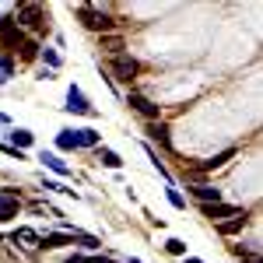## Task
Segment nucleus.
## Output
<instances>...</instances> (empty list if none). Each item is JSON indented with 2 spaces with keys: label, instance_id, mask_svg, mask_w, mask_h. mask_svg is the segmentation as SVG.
Listing matches in <instances>:
<instances>
[{
  "label": "nucleus",
  "instance_id": "27",
  "mask_svg": "<svg viewBox=\"0 0 263 263\" xmlns=\"http://www.w3.org/2000/svg\"><path fill=\"white\" fill-rule=\"evenodd\" d=\"M35 49H39L35 42H25V60H32V57H35Z\"/></svg>",
  "mask_w": 263,
  "mask_h": 263
},
{
  "label": "nucleus",
  "instance_id": "12",
  "mask_svg": "<svg viewBox=\"0 0 263 263\" xmlns=\"http://www.w3.org/2000/svg\"><path fill=\"white\" fill-rule=\"evenodd\" d=\"M39 162H46V168H53L57 176H70V165L63 162L60 155H53V151H42V155H39Z\"/></svg>",
  "mask_w": 263,
  "mask_h": 263
},
{
  "label": "nucleus",
  "instance_id": "1",
  "mask_svg": "<svg viewBox=\"0 0 263 263\" xmlns=\"http://www.w3.org/2000/svg\"><path fill=\"white\" fill-rule=\"evenodd\" d=\"M78 18H81V25L91 28V32H112V28H116V18H112L109 11H102V7H91V4H81V7H78Z\"/></svg>",
  "mask_w": 263,
  "mask_h": 263
},
{
  "label": "nucleus",
  "instance_id": "5",
  "mask_svg": "<svg viewBox=\"0 0 263 263\" xmlns=\"http://www.w3.org/2000/svg\"><path fill=\"white\" fill-rule=\"evenodd\" d=\"M126 105H130L134 112H141V116H144L147 123H155V120H158V105H155V102L147 99V95L134 91V88H130V95H126Z\"/></svg>",
  "mask_w": 263,
  "mask_h": 263
},
{
  "label": "nucleus",
  "instance_id": "29",
  "mask_svg": "<svg viewBox=\"0 0 263 263\" xmlns=\"http://www.w3.org/2000/svg\"><path fill=\"white\" fill-rule=\"evenodd\" d=\"M130 263H141V260H130Z\"/></svg>",
  "mask_w": 263,
  "mask_h": 263
},
{
  "label": "nucleus",
  "instance_id": "7",
  "mask_svg": "<svg viewBox=\"0 0 263 263\" xmlns=\"http://www.w3.org/2000/svg\"><path fill=\"white\" fill-rule=\"evenodd\" d=\"M74 137V147H102V134L91 130V126H81V130H70Z\"/></svg>",
  "mask_w": 263,
  "mask_h": 263
},
{
  "label": "nucleus",
  "instance_id": "16",
  "mask_svg": "<svg viewBox=\"0 0 263 263\" xmlns=\"http://www.w3.org/2000/svg\"><path fill=\"white\" fill-rule=\"evenodd\" d=\"M18 207L21 203L14 200V197H0V221H11V218L18 214Z\"/></svg>",
  "mask_w": 263,
  "mask_h": 263
},
{
  "label": "nucleus",
  "instance_id": "11",
  "mask_svg": "<svg viewBox=\"0 0 263 263\" xmlns=\"http://www.w3.org/2000/svg\"><path fill=\"white\" fill-rule=\"evenodd\" d=\"M32 141H35V134H32V130H25V126H14V130H11V147H14V151L32 147Z\"/></svg>",
  "mask_w": 263,
  "mask_h": 263
},
{
  "label": "nucleus",
  "instance_id": "15",
  "mask_svg": "<svg viewBox=\"0 0 263 263\" xmlns=\"http://www.w3.org/2000/svg\"><path fill=\"white\" fill-rule=\"evenodd\" d=\"M95 151H99V162L105 165V168H120V165H123V158L112 151V147H95Z\"/></svg>",
  "mask_w": 263,
  "mask_h": 263
},
{
  "label": "nucleus",
  "instance_id": "18",
  "mask_svg": "<svg viewBox=\"0 0 263 263\" xmlns=\"http://www.w3.org/2000/svg\"><path fill=\"white\" fill-rule=\"evenodd\" d=\"M144 151H147V158H151V165H155V172H158V176H162L165 182H172V176H168V168H165V162H158V155H155V147L147 144Z\"/></svg>",
  "mask_w": 263,
  "mask_h": 263
},
{
  "label": "nucleus",
  "instance_id": "28",
  "mask_svg": "<svg viewBox=\"0 0 263 263\" xmlns=\"http://www.w3.org/2000/svg\"><path fill=\"white\" fill-rule=\"evenodd\" d=\"M182 263H203V260H197V256H182Z\"/></svg>",
  "mask_w": 263,
  "mask_h": 263
},
{
  "label": "nucleus",
  "instance_id": "4",
  "mask_svg": "<svg viewBox=\"0 0 263 263\" xmlns=\"http://www.w3.org/2000/svg\"><path fill=\"white\" fill-rule=\"evenodd\" d=\"M63 109H67V112H78V116H95V105L84 99V91L78 84L67 88V105H63Z\"/></svg>",
  "mask_w": 263,
  "mask_h": 263
},
{
  "label": "nucleus",
  "instance_id": "10",
  "mask_svg": "<svg viewBox=\"0 0 263 263\" xmlns=\"http://www.w3.org/2000/svg\"><path fill=\"white\" fill-rule=\"evenodd\" d=\"M144 130H147V137H151V141H155V144H162L165 151H168V147H172V141H168V126H165L162 120L147 123V126H144Z\"/></svg>",
  "mask_w": 263,
  "mask_h": 263
},
{
  "label": "nucleus",
  "instance_id": "8",
  "mask_svg": "<svg viewBox=\"0 0 263 263\" xmlns=\"http://www.w3.org/2000/svg\"><path fill=\"white\" fill-rule=\"evenodd\" d=\"M74 235L78 232H49L39 239V249H60V246H74Z\"/></svg>",
  "mask_w": 263,
  "mask_h": 263
},
{
  "label": "nucleus",
  "instance_id": "13",
  "mask_svg": "<svg viewBox=\"0 0 263 263\" xmlns=\"http://www.w3.org/2000/svg\"><path fill=\"white\" fill-rule=\"evenodd\" d=\"M246 224H249V218H246V211H242V214H235V218L221 221V224H218V232H221V235H239Z\"/></svg>",
  "mask_w": 263,
  "mask_h": 263
},
{
  "label": "nucleus",
  "instance_id": "6",
  "mask_svg": "<svg viewBox=\"0 0 263 263\" xmlns=\"http://www.w3.org/2000/svg\"><path fill=\"white\" fill-rule=\"evenodd\" d=\"M200 214L203 218H211V221H228V218H235V214H242V207H235V203H200Z\"/></svg>",
  "mask_w": 263,
  "mask_h": 263
},
{
  "label": "nucleus",
  "instance_id": "24",
  "mask_svg": "<svg viewBox=\"0 0 263 263\" xmlns=\"http://www.w3.org/2000/svg\"><path fill=\"white\" fill-rule=\"evenodd\" d=\"M57 147H60V151H78V147H74V137H70V130H60V137H57Z\"/></svg>",
  "mask_w": 263,
  "mask_h": 263
},
{
  "label": "nucleus",
  "instance_id": "9",
  "mask_svg": "<svg viewBox=\"0 0 263 263\" xmlns=\"http://www.w3.org/2000/svg\"><path fill=\"white\" fill-rule=\"evenodd\" d=\"M232 158H235V147H224L221 155H211V158H203L197 168H200V172H214V168H221V165H224V162H232Z\"/></svg>",
  "mask_w": 263,
  "mask_h": 263
},
{
  "label": "nucleus",
  "instance_id": "14",
  "mask_svg": "<svg viewBox=\"0 0 263 263\" xmlns=\"http://www.w3.org/2000/svg\"><path fill=\"white\" fill-rule=\"evenodd\" d=\"M190 193L200 203H221V190H214V186H193Z\"/></svg>",
  "mask_w": 263,
  "mask_h": 263
},
{
  "label": "nucleus",
  "instance_id": "3",
  "mask_svg": "<svg viewBox=\"0 0 263 263\" xmlns=\"http://www.w3.org/2000/svg\"><path fill=\"white\" fill-rule=\"evenodd\" d=\"M14 25L28 28V32H46V7L39 4H21L14 11Z\"/></svg>",
  "mask_w": 263,
  "mask_h": 263
},
{
  "label": "nucleus",
  "instance_id": "20",
  "mask_svg": "<svg viewBox=\"0 0 263 263\" xmlns=\"http://www.w3.org/2000/svg\"><path fill=\"white\" fill-rule=\"evenodd\" d=\"M165 197H168V203H172L176 211H186V197H182V193L176 190V186H172V182H168V190H165Z\"/></svg>",
  "mask_w": 263,
  "mask_h": 263
},
{
  "label": "nucleus",
  "instance_id": "21",
  "mask_svg": "<svg viewBox=\"0 0 263 263\" xmlns=\"http://www.w3.org/2000/svg\"><path fill=\"white\" fill-rule=\"evenodd\" d=\"M11 239H14V242H32V246H39V239L42 235H35V232H32V228H18V232H14V235H11Z\"/></svg>",
  "mask_w": 263,
  "mask_h": 263
},
{
  "label": "nucleus",
  "instance_id": "17",
  "mask_svg": "<svg viewBox=\"0 0 263 263\" xmlns=\"http://www.w3.org/2000/svg\"><path fill=\"white\" fill-rule=\"evenodd\" d=\"M42 190H49V193H63V197H74V200L81 197L78 190H67L63 182H57V179H46V176H42Z\"/></svg>",
  "mask_w": 263,
  "mask_h": 263
},
{
  "label": "nucleus",
  "instance_id": "2",
  "mask_svg": "<svg viewBox=\"0 0 263 263\" xmlns=\"http://www.w3.org/2000/svg\"><path fill=\"white\" fill-rule=\"evenodd\" d=\"M109 74H112L109 81H123V84H130L134 78H137V74H141V63L134 60L130 53H116V57L109 60Z\"/></svg>",
  "mask_w": 263,
  "mask_h": 263
},
{
  "label": "nucleus",
  "instance_id": "23",
  "mask_svg": "<svg viewBox=\"0 0 263 263\" xmlns=\"http://www.w3.org/2000/svg\"><path fill=\"white\" fill-rule=\"evenodd\" d=\"M67 263H116V260H109V256H81V253H74Z\"/></svg>",
  "mask_w": 263,
  "mask_h": 263
},
{
  "label": "nucleus",
  "instance_id": "25",
  "mask_svg": "<svg viewBox=\"0 0 263 263\" xmlns=\"http://www.w3.org/2000/svg\"><path fill=\"white\" fill-rule=\"evenodd\" d=\"M165 249H168V253H172V256H186V242H182V239H168V242H165Z\"/></svg>",
  "mask_w": 263,
  "mask_h": 263
},
{
  "label": "nucleus",
  "instance_id": "26",
  "mask_svg": "<svg viewBox=\"0 0 263 263\" xmlns=\"http://www.w3.org/2000/svg\"><path fill=\"white\" fill-rule=\"evenodd\" d=\"M14 74V60H7V57H0V84H7V78Z\"/></svg>",
  "mask_w": 263,
  "mask_h": 263
},
{
  "label": "nucleus",
  "instance_id": "19",
  "mask_svg": "<svg viewBox=\"0 0 263 263\" xmlns=\"http://www.w3.org/2000/svg\"><path fill=\"white\" fill-rule=\"evenodd\" d=\"M74 246H81V249H88V253H91V249H102L99 239H95V235H84V232H78V235H74Z\"/></svg>",
  "mask_w": 263,
  "mask_h": 263
},
{
  "label": "nucleus",
  "instance_id": "22",
  "mask_svg": "<svg viewBox=\"0 0 263 263\" xmlns=\"http://www.w3.org/2000/svg\"><path fill=\"white\" fill-rule=\"evenodd\" d=\"M39 57L46 60V67H49V70H60V53H57V49H42Z\"/></svg>",
  "mask_w": 263,
  "mask_h": 263
}]
</instances>
